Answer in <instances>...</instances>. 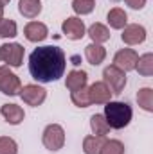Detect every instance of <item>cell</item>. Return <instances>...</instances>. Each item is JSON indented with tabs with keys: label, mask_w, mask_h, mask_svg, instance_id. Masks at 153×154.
I'll return each mask as SVG.
<instances>
[{
	"label": "cell",
	"mask_w": 153,
	"mask_h": 154,
	"mask_svg": "<svg viewBox=\"0 0 153 154\" xmlns=\"http://www.w3.org/2000/svg\"><path fill=\"white\" fill-rule=\"evenodd\" d=\"M67 66L65 52L60 47L45 45L38 47L29 56V72L38 82H54L63 77Z\"/></svg>",
	"instance_id": "cell-1"
},
{
	"label": "cell",
	"mask_w": 153,
	"mask_h": 154,
	"mask_svg": "<svg viewBox=\"0 0 153 154\" xmlns=\"http://www.w3.org/2000/svg\"><path fill=\"white\" fill-rule=\"evenodd\" d=\"M105 118L110 125V129H124L130 122H132V106L126 102H119V100H110L105 106Z\"/></svg>",
	"instance_id": "cell-2"
},
{
	"label": "cell",
	"mask_w": 153,
	"mask_h": 154,
	"mask_svg": "<svg viewBox=\"0 0 153 154\" xmlns=\"http://www.w3.org/2000/svg\"><path fill=\"white\" fill-rule=\"evenodd\" d=\"M103 82L108 86L112 95H121L124 91V86H126V72L110 65L103 70Z\"/></svg>",
	"instance_id": "cell-3"
},
{
	"label": "cell",
	"mask_w": 153,
	"mask_h": 154,
	"mask_svg": "<svg viewBox=\"0 0 153 154\" xmlns=\"http://www.w3.org/2000/svg\"><path fill=\"white\" fill-rule=\"evenodd\" d=\"M43 147L49 151H60L65 145V131L60 124H49L43 129V136H41Z\"/></svg>",
	"instance_id": "cell-4"
},
{
	"label": "cell",
	"mask_w": 153,
	"mask_h": 154,
	"mask_svg": "<svg viewBox=\"0 0 153 154\" xmlns=\"http://www.w3.org/2000/svg\"><path fill=\"white\" fill-rule=\"evenodd\" d=\"M0 61H5L13 68L22 66L24 47L20 43H4V45H0Z\"/></svg>",
	"instance_id": "cell-5"
},
{
	"label": "cell",
	"mask_w": 153,
	"mask_h": 154,
	"mask_svg": "<svg viewBox=\"0 0 153 154\" xmlns=\"http://www.w3.org/2000/svg\"><path fill=\"white\" fill-rule=\"evenodd\" d=\"M22 88V82H20V77L16 74H13L9 70V66H0V91L4 95H18Z\"/></svg>",
	"instance_id": "cell-6"
},
{
	"label": "cell",
	"mask_w": 153,
	"mask_h": 154,
	"mask_svg": "<svg viewBox=\"0 0 153 154\" xmlns=\"http://www.w3.org/2000/svg\"><path fill=\"white\" fill-rule=\"evenodd\" d=\"M18 95L22 97V100H24L25 104L36 108V106H41V104L45 102V99H47V90L41 88V86H38V84H25L24 88H20Z\"/></svg>",
	"instance_id": "cell-7"
},
{
	"label": "cell",
	"mask_w": 153,
	"mask_h": 154,
	"mask_svg": "<svg viewBox=\"0 0 153 154\" xmlns=\"http://www.w3.org/2000/svg\"><path fill=\"white\" fill-rule=\"evenodd\" d=\"M137 59H139V54L133 48H121L114 56V66H117L122 72H132L135 70Z\"/></svg>",
	"instance_id": "cell-8"
},
{
	"label": "cell",
	"mask_w": 153,
	"mask_h": 154,
	"mask_svg": "<svg viewBox=\"0 0 153 154\" xmlns=\"http://www.w3.org/2000/svg\"><path fill=\"white\" fill-rule=\"evenodd\" d=\"M61 32L67 36V39L77 41V39H81L86 34V29H85L83 20H79L77 16H69V18L63 20V23H61Z\"/></svg>",
	"instance_id": "cell-9"
},
{
	"label": "cell",
	"mask_w": 153,
	"mask_h": 154,
	"mask_svg": "<svg viewBox=\"0 0 153 154\" xmlns=\"http://www.w3.org/2000/svg\"><path fill=\"white\" fill-rule=\"evenodd\" d=\"M88 97H90V104H106L112 100V91L103 81H97L88 86Z\"/></svg>",
	"instance_id": "cell-10"
},
{
	"label": "cell",
	"mask_w": 153,
	"mask_h": 154,
	"mask_svg": "<svg viewBox=\"0 0 153 154\" xmlns=\"http://www.w3.org/2000/svg\"><path fill=\"white\" fill-rule=\"evenodd\" d=\"M122 41L126 45H141L144 43L146 39V29L139 23H132V25H126L124 31H122Z\"/></svg>",
	"instance_id": "cell-11"
},
{
	"label": "cell",
	"mask_w": 153,
	"mask_h": 154,
	"mask_svg": "<svg viewBox=\"0 0 153 154\" xmlns=\"http://www.w3.org/2000/svg\"><path fill=\"white\" fill-rule=\"evenodd\" d=\"M24 36L29 41H33V43H38V41H43L49 36V29L41 22H29L24 27Z\"/></svg>",
	"instance_id": "cell-12"
},
{
	"label": "cell",
	"mask_w": 153,
	"mask_h": 154,
	"mask_svg": "<svg viewBox=\"0 0 153 154\" xmlns=\"http://www.w3.org/2000/svg\"><path fill=\"white\" fill-rule=\"evenodd\" d=\"M0 113L5 118V122L11 124V125H18V124H22L24 118H25L24 109H22L18 104H4V106L0 108Z\"/></svg>",
	"instance_id": "cell-13"
},
{
	"label": "cell",
	"mask_w": 153,
	"mask_h": 154,
	"mask_svg": "<svg viewBox=\"0 0 153 154\" xmlns=\"http://www.w3.org/2000/svg\"><path fill=\"white\" fill-rule=\"evenodd\" d=\"M85 57H86V61H88L90 65L97 66V65H101V63L105 61V57H106V48H105L103 45L90 43V45L85 47Z\"/></svg>",
	"instance_id": "cell-14"
},
{
	"label": "cell",
	"mask_w": 153,
	"mask_h": 154,
	"mask_svg": "<svg viewBox=\"0 0 153 154\" xmlns=\"http://www.w3.org/2000/svg\"><path fill=\"white\" fill-rule=\"evenodd\" d=\"M86 81H88V75H86L85 70H70L65 77V86L70 91H76L79 88L86 86Z\"/></svg>",
	"instance_id": "cell-15"
},
{
	"label": "cell",
	"mask_w": 153,
	"mask_h": 154,
	"mask_svg": "<svg viewBox=\"0 0 153 154\" xmlns=\"http://www.w3.org/2000/svg\"><path fill=\"white\" fill-rule=\"evenodd\" d=\"M18 11L24 18H36L41 13V0H18Z\"/></svg>",
	"instance_id": "cell-16"
},
{
	"label": "cell",
	"mask_w": 153,
	"mask_h": 154,
	"mask_svg": "<svg viewBox=\"0 0 153 154\" xmlns=\"http://www.w3.org/2000/svg\"><path fill=\"white\" fill-rule=\"evenodd\" d=\"M106 20H108V25H110L112 29H124L126 23H128V14H126L124 9H121V7H114V9L108 11Z\"/></svg>",
	"instance_id": "cell-17"
},
{
	"label": "cell",
	"mask_w": 153,
	"mask_h": 154,
	"mask_svg": "<svg viewBox=\"0 0 153 154\" xmlns=\"http://www.w3.org/2000/svg\"><path fill=\"white\" fill-rule=\"evenodd\" d=\"M86 34L90 36L92 43H97V45H101V43H105V41L110 39V31H108V27L103 25V23H92V25L88 27Z\"/></svg>",
	"instance_id": "cell-18"
},
{
	"label": "cell",
	"mask_w": 153,
	"mask_h": 154,
	"mask_svg": "<svg viewBox=\"0 0 153 154\" xmlns=\"http://www.w3.org/2000/svg\"><path fill=\"white\" fill-rule=\"evenodd\" d=\"M90 127H92L94 136H106L110 133V125H108L105 115H101V113H96L90 116Z\"/></svg>",
	"instance_id": "cell-19"
},
{
	"label": "cell",
	"mask_w": 153,
	"mask_h": 154,
	"mask_svg": "<svg viewBox=\"0 0 153 154\" xmlns=\"http://www.w3.org/2000/svg\"><path fill=\"white\" fill-rule=\"evenodd\" d=\"M105 143V136H85L83 140V152L85 154H99Z\"/></svg>",
	"instance_id": "cell-20"
},
{
	"label": "cell",
	"mask_w": 153,
	"mask_h": 154,
	"mask_svg": "<svg viewBox=\"0 0 153 154\" xmlns=\"http://www.w3.org/2000/svg\"><path fill=\"white\" fill-rule=\"evenodd\" d=\"M137 104L144 111L151 113L153 111V90L151 88H141L137 91Z\"/></svg>",
	"instance_id": "cell-21"
},
{
	"label": "cell",
	"mask_w": 153,
	"mask_h": 154,
	"mask_svg": "<svg viewBox=\"0 0 153 154\" xmlns=\"http://www.w3.org/2000/svg\"><path fill=\"white\" fill-rule=\"evenodd\" d=\"M135 70L144 77L153 75V54H144L137 59V65H135Z\"/></svg>",
	"instance_id": "cell-22"
},
{
	"label": "cell",
	"mask_w": 153,
	"mask_h": 154,
	"mask_svg": "<svg viewBox=\"0 0 153 154\" xmlns=\"http://www.w3.org/2000/svg\"><path fill=\"white\" fill-rule=\"evenodd\" d=\"M70 100L77 108H88L90 106V97H88V88H79L76 91H70Z\"/></svg>",
	"instance_id": "cell-23"
},
{
	"label": "cell",
	"mask_w": 153,
	"mask_h": 154,
	"mask_svg": "<svg viewBox=\"0 0 153 154\" xmlns=\"http://www.w3.org/2000/svg\"><path fill=\"white\" fill-rule=\"evenodd\" d=\"M18 32V27L15 20L9 18H0V38H15Z\"/></svg>",
	"instance_id": "cell-24"
},
{
	"label": "cell",
	"mask_w": 153,
	"mask_h": 154,
	"mask_svg": "<svg viewBox=\"0 0 153 154\" xmlns=\"http://www.w3.org/2000/svg\"><path fill=\"white\" fill-rule=\"evenodd\" d=\"M96 7V0H72V9L76 14H90Z\"/></svg>",
	"instance_id": "cell-25"
},
{
	"label": "cell",
	"mask_w": 153,
	"mask_h": 154,
	"mask_svg": "<svg viewBox=\"0 0 153 154\" xmlns=\"http://www.w3.org/2000/svg\"><path fill=\"white\" fill-rule=\"evenodd\" d=\"M99 154H124V145L119 140H105Z\"/></svg>",
	"instance_id": "cell-26"
},
{
	"label": "cell",
	"mask_w": 153,
	"mask_h": 154,
	"mask_svg": "<svg viewBox=\"0 0 153 154\" xmlns=\"http://www.w3.org/2000/svg\"><path fill=\"white\" fill-rule=\"evenodd\" d=\"M0 154H18V145L11 136H0Z\"/></svg>",
	"instance_id": "cell-27"
},
{
	"label": "cell",
	"mask_w": 153,
	"mask_h": 154,
	"mask_svg": "<svg viewBox=\"0 0 153 154\" xmlns=\"http://www.w3.org/2000/svg\"><path fill=\"white\" fill-rule=\"evenodd\" d=\"M124 2H126V5L132 7V9H142V7L146 5V0H124Z\"/></svg>",
	"instance_id": "cell-28"
},
{
	"label": "cell",
	"mask_w": 153,
	"mask_h": 154,
	"mask_svg": "<svg viewBox=\"0 0 153 154\" xmlns=\"http://www.w3.org/2000/svg\"><path fill=\"white\" fill-rule=\"evenodd\" d=\"M0 18H4V5L0 4Z\"/></svg>",
	"instance_id": "cell-29"
},
{
	"label": "cell",
	"mask_w": 153,
	"mask_h": 154,
	"mask_svg": "<svg viewBox=\"0 0 153 154\" xmlns=\"http://www.w3.org/2000/svg\"><path fill=\"white\" fill-rule=\"evenodd\" d=\"M9 2H11V0H0V4H2V5H5V4H9Z\"/></svg>",
	"instance_id": "cell-30"
},
{
	"label": "cell",
	"mask_w": 153,
	"mask_h": 154,
	"mask_svg": "<svg viewBox=\"0 0 153 154\" xmlns=\"http://www.w3.org/2000/svg\"><path fill=\"white\" fill-rule=\"evenodd\" d=\"M114 2H117V0H114Z\"/></svg>",
	"instance_id": "cell-31"
}]
</instances>
